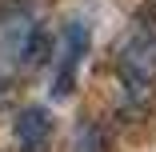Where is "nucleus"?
Wrapping results in <instances>:
<instances>
[{"instance_id": "1", "label": "nucleus", "mask_w": 156, "mask_h": 152, "mask_svg": "<svg viewBox=\"0 0 156 152\" xmlns=\"http://www.w3.org/2000/svg\"><path fill=\"white\" fill-rule=\"evenodd\" d=\"M116 76L132 104L148 100L156 88V20H140L116 52Z\"/></svg>"}, {"instance_id": "2", "label": "nucleus", "mask_w": 156, "mask_h": 152, "mask_svg": "<svg viewBox=\"0 0 156 152\" xmlns=\"http://www.w3.org/2000/svg\"><path fill=\"white\" fill-rule=\"evenodd\" d=\"M88 52V24L84 20H72L68 32H64V44L56 52V76H52V96L64 100L72 88H76V68Z\"/></svg>"}, {"instance_id": "3", "label": "nucleus", "mask_w": 156, "mask_h": 152, "mask_svg": "<svg viewBox=\"0 0 156 152\" xmlns=\"http://www.w3.org/2000/svg\"><path fill=\"white\" fill-rule=\"evenodd\" d=\"M52 128H56L52 124V112L40 108V104H28V108H20L16 124H12V140H16L20 152H48Z\"/></svg>"}]
</instances>
